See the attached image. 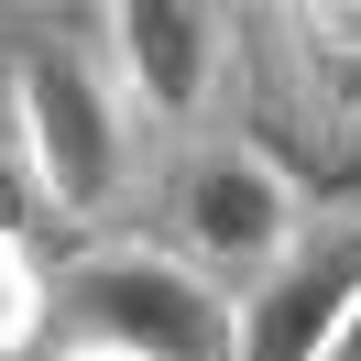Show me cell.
I'll use <instances>...</instances> for the list:
<instances>
[{"label":"cell","instance_id":"obj_1","mask_svg":"<svg viewBox=\"0 0 361 361\" xmlns=\"http://www.w3.org/2000/svg\"><path fill=\"white\" fill-rule=\"evenodd\" d=\"M11 99H23V164L44 186V208L55 219H99L132 186V121H121L110 77L77 44H33L23 77H11Z\"/></svg>","mask_w":361,"mask_h":361},{"label":"cell","instance_id":"obj_2","mask_svg":"<svg viewBox=\"0 0 361 361\" xmlns=\"http://www.w3.org/2000/svg\"><path fill=\"white\" fill-rule=\"evenodd\" d=\"M66 307L88 317V339H121L142 361H230V307L186 252H88L66 274Z\"/></svg>","mask_w":361,"mask_h":361},{"label":"cell","instance_id":"obj_3","mask_svg":"<svg viewBox=\"0 0 361 361\" xmlns=\"http://www.w3.org/2000/svg\"><path fill=\"white\" fill-rule=\"evenodd\" d=\"M176 230H186V263H197L208 285H219V274H252V285H263L295 252V186L274 176L263 154H197L176 176Z\"/></svg>","mask_w":361,"mask_h":361},{"label":"cell","instance_id":"obj_4","mask_svg":"<svg viewBox=\"0 0 361 361\" xmlns=\"http://www.w3.org/2000/svg\"><path fill=\"white\" fill-rule=\"evenodd\" d=\"M361 295V230H329V241H295L263 285L230 307V361H329L339 317Z\"/></svg>","mask_w":361,"mask_h":361},{"label":"cell","instance_id":"obj_5","mask_svg":"<svg viewBox=\"0 0 361 361\" xmlns=\"http://www.w3.org/2000/svg\"><path fill=\"white\" fill-rule=\"evenodd\" d=\"M99 33H110V66L132 77V99L154 121H197L208 99H219L230 23L208 11V0H110Z\"/></svg>","mask_w":361,"mask_h":361},{"label":"cell","instance_id":"obj_6","mask_svg":"<svg viewBox=\"0 0 361 361\" xmlns=\"http://www.w3.org/2000/svg\"><path fill=\"white\" fill-rule=\"evenodd\" d=\"M44 307H55V285L33 274V252H11V241H0V361L44 339Z\"/></svg>","mask_w":361,"mask_h":361},{"label":"cell","instance_id":"obj_7","mask_svg":"<svg viewBox=\"0 0 361 361\" xmlns=\"http://www.w3.org/2000/svg\"><path fill=\"white\" fill-rule=\"evenodd\" d=\"M295 33H307L329 66H361V0H317V11H295Z\"/></svg>","mask_w":361,"mask_h":361},{"label":"cell","instance_id":"obj_8","mask_svg":"<svg viewBox=\"0 0 361 361\" xmlns=\"http://www.w3.org/2000/svg\"><path fill=\"white\" fill-rule=\"evenodd\" d=\"M33 219H44V186H33V164H23V154H0V241L23 252V230H33Z\"/></svg>","mask_w":361,"mask_h":361},{"label":"cell","instance_id":"obj_9","mask_svg":"<svg viewBox=\"0 0 361 361\" xmlns=\"http://www.w3.org/2000/svg\"><path fill=\"white\" fill-rule=\"evenodd\" d=\"M329 361H361V295H350V317H339V339H329Z\"/></svg>","mask_w":361,"mask_h":361},{"label":"cell","instance_id":"obj_10","mask_svg":"<svg viewBox=\"0 0 361 361\" xmlns=\"http://www.w3.org/2000/svg\"><path fill=\"white\" fill-rule=\"evenodd\" d=\"M55 361H142V350H121V339H77V350H55Z\"/></svg>","mask_w":361,"mask_h":361}]
</instances>
